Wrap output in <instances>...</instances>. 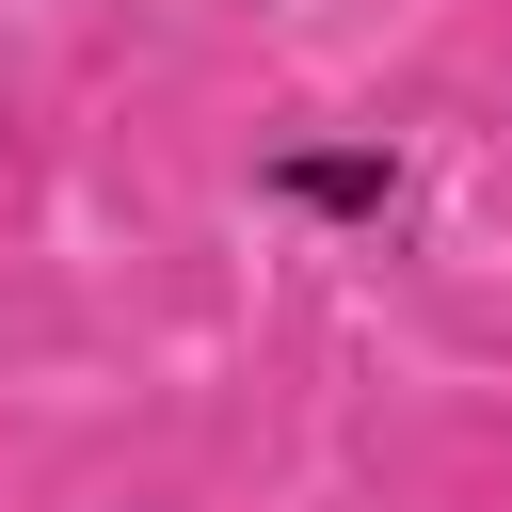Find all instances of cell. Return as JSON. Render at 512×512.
<instances>
[{"mask_svg": "<svg viewBox=\"0 0 512 512\" xmlns=\"http://www.w3.org/2000/svg\"><path fill=\"white\" fill-rule=\"evenodd\" d=\"M256 192H272L288 224H336V240H384V224H400V192H416V160H400L384 128H288V144L256 160Z\"/></svg>", "mask_w": 512, "mask_h": 512, "instance_id": "cell-1", "label": "cell"}, {"mask_svg": "<svg viewBox=\"0 0 512 512\" xmlns=\"http://www.w3.org/2000/svg\"><path fill=\"white\" fill-rule=\"evenodd\" d=\"M112 512H176V496H112Z\"/></svg>", "mask_w": 512, "mask_h": 512, "instance_id": "cell-2", "label": "cell"}]
</instances>
